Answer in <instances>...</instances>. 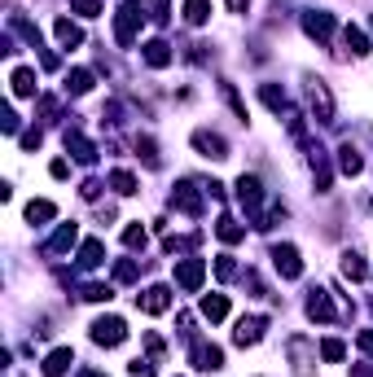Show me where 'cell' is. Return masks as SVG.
I'll return each instance as SVG.
<instances>
[{
  "label": "cell",
  "instance_id": "cell-1",
  "mask_svg": "<svg viewBox=\"0 0 373 377\" xmlns=\"http://www.w3.org/2000/svg\"><path fill=\"white\" fill-rule=\"evenodd\" d=\"M141 22H145L141 0H123V5L114 9V44H119V48H132V40H136V31H141Z\"/></svg>",
  "mask_w": 373,
  "mask_h": 377
},
{
  "label": "cell",
  "instance_id": "cell-2",
  "mask_svg": "<svg viewBox=\"0 0 373 377\" xmlns=\"http://www.w3.org/2000/svg\"><path fill=\"white\" fill-rule=\"evenodd\" d=\"M308 106L316 114V123H334V97L325 80H308Z\"/></svg>",
  "mask_w": 373,
  "mask_h": 377
},
{
  "label": "cell",
  "instance_id": "cell-3",
  "mask_svg": "<svg viewBox=\"0 0 373 377\" xmlns=\"http://www.w3.org/2000/svg\"><path fill=\"white\" fill-rule=\"evenodd\" d=\"M123 338H128V324H123L119 316H102V320H92V342H97V346H119Z\"/></svg>",
  "mask_w": 373,
  "mask_h": 377
},
{
  "label": "cell",
  "instance_id": "cell-4",
  "mask_svg": "<svg viewBox=\"0 0 373 377\" xmlns=\"http://www.w3.org/2000/svg\"><path fill=\"white\" fill-rule=\"evenodd\" d=\"M171 207L185 211V215H202V193H198L193 180H180L176 189H171Z\"/></svg>",
  "mask_w": 373,
  "mask_h": 377
},
{
  "label": "cell",
  "instance_id": "cell-5",
  "mask_svg": "<svg viewBox=\"0 0 373 377\" xmlns=\"http://www.w3.org/2000/svg\"><path fill=\"white\" fill-rule=\"evenodd\" d=\"M272 268H277L286 281L303 276V259H298V250H294V246H272Z\"/></svg>",
  "mask_w": 373,
  "mask_h": 377
},
{
  "label": "cell",
  "instance_id": "cell-6",
  "mask_svg": "<svg viewBox=\"0 0 373 377\" xmlns=\"http://www.w3.org/2000/svg\"><path fill=\"white\" fill-rule=\"evenodd\" d=\"M202 276H207V263H202V259H180V263H176V285L189 290V294L202 290Z\"/></svg>",
  "mask_w": 373,
  "mask_h": 377
},
{
  "label": "cell",
  "instance_id": "cell-7",
  "mask_svg": "<svg viewBox=\"0 0 373 377\" xmlns=\"http://www.w3.org/2000/svg\"><path fill=\"white\" fill-rule=\"evenodd\" d=\"M237 202L246 207V215H259V207H264V185L255 180V175H242V180H237Z\"/></svg>",
  "mask_w": 373,
  "mask_h": 377
},
{
  "label": "cell",
  "instance_id": "cell-8",
  "mask_svg": "<svg viewBox=\"0 0 373 377\" xmlns=\"http://www.w3.org/2000/svg\"><path fill=\"white\" fill-rule=\"evenodd\" d=\"M136 307L149 312V316H163V312L171 307V290H167V285H149L145 294H136Z\"/></svg>",
  "mask_w": 373,
  "mask_h": 377
},
{
  "label": "cell",
  "instance_id": "cell-9",
  "mask_svg": "<svg viewBox=\"0 0 373 377\" xmlns=\"http://www.w3.org/2000/svg\"><path fill=\"white\" fill-rule=\"evenodd\" d=\"M264 329H268L264 316H242L237 329H233V342H237V346H255V342L264 338Z\"/></svg>",
  "mask_w": 373,
  "mask_h": 377
},
{
  "label": "cell",
  "instance_id": "cell-10",
  "mask_svg": "<svg viewBox=\"0 0 373 377\" xmlns=\"http://www.w3.org/2000/svg\"><path fill=\"white\" fill-rule=\"evenodd\" d=\"M193 368H198V373H215V368H224V351H220L215 342H198V346H193Z\"/></svg>",
  "mask_w": 373,
  "mask_h": 377
},
{
  "label": "cell",
  "instance_id": "cell-11",
  "mask_svg": "<svg viewBox=\"0 0 373 377\" xmlns=\"http://www.w3.org/2000/svg\"><path fill=\"white\" fill-rule=\"evenodd\" d=\"M193 149L202 158H229V145H224V136H215V132H193Z\"/></svg>",
  "mask_w": 373,
  "mask_h": 377
},
{
  "label": "cell",
  "instance_id": "cell-12",
  "mask_svg": "<svg viewBox=\"0 0 373 377\" xmlns=\"http://www.w3.org/2000/svg\"><path fill=\"white\" fill-rule=\"evenodd\" d=\"M303 31H308L312 40H330V35H334V13H320V9L303 13Z\"/></svg>",
  "mask_w": 373,
  "mask_h": 377
},
{
  "label": "cell",
  "instance_id": "cell-13",
  "mask_svg": "<svg viewBox=\"0 0 373 377\" xmlns=\"http://www.w3.org/2000/svg\"><path fill=\"white\" fill-rule=\"evenodd\" d=\"M308 316L320 320V324L338 320V312H334V303H330V290H312V298H308Z\"/></svg>",
  "mask_w": 373,
  "mask_h": 377
},
{
  "label": "cell",
  "instance_id": "cell-14",
  "mask_svg": "<svg viewBox=\"0 0 373 377\" xmlns=\"http://www.w3.org/2000/svg\"><path fill=\"white\" fill-rule=\"evenodd\" d=\"M70 364H75V351L70 346H58V351H48V356H44L40 368H44V377H62Z\"/></svg>",
  "mask_w": 373,
  "mask_h": 377
},
{
  "label": "cell",
  "instance_id": "cell-15",
  "mask_svg": "<svg viewBox=\"0 0 373 377\" xmlns=\"http://www.w3.org/2000/svg\"><path fill=\"white\" fill-rule=\"evenodd\" d=\"M66 149L80 163H97V149H92V141L84 136V132H75V128H66Z\"/></svg>",
  "mask_w": 373,
  "mask_h": 377
},
{
  "label": "cell",
  "instance_id": "cell-16",
  "mask_svg": "<svg viewBox=\"0 0 373 377\" xmlns=\"http://www.w3.org/2000/svg\"><path fill=\"white\" fill-rule=\"evenodd\" d=\"M338 171H342V175H360V171H364V158H360V149H356L352 141L338 149Z\"/></svg>",
  "mask_w": 373,
  "mask_h": 377
},
{
  "label": "cell",
  "instance_id": "cell-17",
  "mask_svg": "<svg viewBox=\"0 0 373 377\" xmlns=\"http://www.w3.org/2000/svg\"><path fill=\"white\" fill-rule=\"evenodd\" d=\"M53 35H58V44H62V48H75V44H84V31L75 27L70 18H58V22H53Z\"/></svg>",
  "mask_w": 373,
  "mask_h": 377
},
{
  "label": "cell",
  "instance_id": "cell-18",
  "mask_svg": "<svg viewBox=\"0 0 373 377\" xmlns=\"http://www.w3.org/2000/svg\"><path fill=\"white\" fill-rule=\"evenodd\" d=\"M215 237H220L224 246H237V241L246 237V229H242V224H237L233 215H220V224H215Z\"/></svg>",
  "mask_w": 373,
  "mask_h": 377
},
{
  "label": "cell",
  "instance_id": "cell-19",
  "mask_svg": "<svg viewBox=\"0 0 373 377\" xmlns=\"http://www.w3.org/2000/svg\"><path fill=\"white\" fill-rule=\"evenodd\" d=\"M145 62L154 66V70L171 66V44H167V40H149V44H145Z\"/></svg>",
  "mask_w": 373,
  "mask_h": 377
},
{
  "label": "cell",
  "instance_id": "cell-20",
  "mask_svg": "<svg viewBox=\"0 0 373 377\" xmlns=\"http://www.w3.org/2000/svg\"><path fill=\"white\" fill-rule=\"evenodd\" d=\"M75 237H80V229H75V224H62V229L53 233V241L44 246V255H62V250H70V246H75Z\"/></svg>",
  "mask_w": 373,
  "mask_h": 377
},
{
  "label": "cell",
  "instance_id": "cell-21",
  "mask_svg": "<svg viewBox=\"0 0 373 377\" xmlns=\"http://www.w3.org/2000/svg\"><path fill=\"white\" fill-rule=\"evenodd\" d=\"M102 255H106V246L97 241V237H88V241L80 246V268H88V272H92V268H102V263H106Z\"/></svg>",
  "mask_w": 373,
  "mask_h": 377
},
{
  "label": "cell",
  "instance_id": "cell-22",
  "mask_svg": "<svg viewBox=\"0 0 373 377\" xmlns=\"http://www.w3.org/2000/svg\"><path fill=\"white\" fill-rule=\"evenodd\" d=\"M312 175H316V193H330V180H334V171H330V163H325V154H312Z\"/></svg>",
  "mask_w": 373,
  "mask_h": 377
},
{
  "label": "cell",
  "instance_id": "cell-23",
  "mask_svg": "<svg viewBox=\"0 0 373 377\" xmlns=\"http://www.w3.org/2000/svg\"><path fill=\"white\" fill-rule=\"evenodd\" d=\"M9 84H13V92H18V97H36V70L18 66V70L9 75Z\"/></svg>",
  "mask_w": 373,
  "mask_h": 377
},
{
  "label": "cell",
  "instance_id": "cell-24",
  "mask_svg": "<svg viewBox=\"0 0 373 377\" xmlns=\"http://www.w3.org/2000/svg\"><path fill=\"white\" fill-rule=\"evenodd\" d=\"M202 316L207 320H224L229 316V298L224 294H202Z\"/></svg>",
  "mask_w": 373,
  "mask_h": 377
},
{
  "label": "cell",
  "instance_id": "cell-25",
  "mask_svg": "<svg viewBox=\"0 0 373 377\" xmlns=\"http://www.w3.org/2000/svg\"><path fill=\"white\" fill-rule=\"evenodd\" d=\"M211 18V0H185V22L189 27H202Z\"/></svg>",
  "mask_w": 373,
  "mask_h": 377
},
{
  "label": "cell",
  "instance_id": "cell-26",
  "mask_svg": "<svg viewBox=\"0 0 373 377\" xmlns=\"http://www.w3.org/2000/svg\"><path fill=\"white\" fill-rule=\"evenodd\" d=\"M66 92H75V97H84V92H92V70H70L66 75Z\"/></svg>",
  "mask_w": 373,
  "mask_h": 377
},
{
  "label": "cell",
  "instance_id": "cell-27",
  "mask_svg": "<svg viewBox=\"0 0 373 377\" xmlns=\"http://www.w3.org/2000/svg\"><path fill=\"white\" fill-rule=\"evenodd\" d=\"M259 97H264V106H268V110H277V114H286V110H290L286 92H281L277 84H264V88H259Z\"/></svg>",
  "mask_w": 373,
  "mask_h": 377
},
{
  "label": "cell",
  "instance_id": "cell-28",
  "mask_svg": "<svg viewBox=\"0 0 373 377\" xmlns=\"http://www.w3.org/2000/svg\"><path fill=\"white\" fill-rule=\"evenodd\" d=\"M58 215V207L48 202V197H36V202H27V219L31 224H44V219H53Z\"/></svg>",
  "mask_w": 373,
  "mask_h": 377
},
{
  "label": "cell",
  "instance_id": "cell-29",
  "mask_svg": "<svg viewBox=\"0 0 373 377\" xmlns=\"http://www.w3.org/2000/svg\"><path fill=\"white\" fill-rule=\"evenodd\" d=\"M110 189L123 193V197H132V193H136V175H132V171H123V167L110 171Z\"/></svg>",
  "mask_w": 373,
  "mask_h": 377
},
{
  "label": "cell",
  "instance_id": "cell-30",
  "mask_svg": "<svg viewBox=\"0 0 373 377\" xmlns=\"http://www.w3.org/2000/svg\"><path fill=\"white\" fill-rule=\"evenodd\" d=\"M342 276H347V281H364V276H369L364 259L360 255H342Z\"/></svg>",
  "mask_w": 373,
  "mask_h": 377
},
{
  "label": "cell",
  "instance_id": "cell-31",
  "mask_svg": "<svg viewBox=\"0 0 373 377\" xmlns=\"http://www.w3.org/2000/svg\"><path fill=\"white\" fill-rule=\"evenodd\" d=\"M342 44H347V48H352V53H356V58H360V53H369V35H364L360 27H347V31H342Z\"/></svg>",
  "mask_w": 373,
  "mask_h": 377
},
{
  "label": "cell",
  "instance_id": "cell-32",
  "mask_svg": "<svg viewBox=\"0 0 373 377\" xmlns=\"http://www.w3.org/2000/svg\"><path fill=\"white\" fill-rule=\"evenodd\" d=\"M145 241H149V233L141 229V224H128V229H123V246L128 250H145Z\"/></svg>",
  "mask_w": 373,
  "mask_h": 377
},
{
  "label": "cell",
  "instance_id": "cell-33",
  "mask_svg": "<svg viewBox=\"0 0 373 377\" xmlns=\"http://www.w3.org/2000/svg\"><path fill=\"white\" fill-rule=\"evenodd\" d=\"M347 356V346L338 342V338H325V342H320V360H330V364H338Z\"/></svg>",
  "mask_w": 373,
  "mask_h": 377
},
{
  "label": "cell",
  "instance_id": "cell-34",
  "mask_svg": "<svg viewBox=\"0 0 373 377\" xmlns=\"http://www.w3.org/2000/svg\"><path fill=\"white\" fill-rule=\"evenodd\" d=\"M215 276H220V281H233V276H237L233 255H220V259H215Z\"/></svg>",
  "mask_w": 373,
  "mask_h": 377
},
{
  "label": "cell",
  "instance_id": "cell-35",
  "mask_svg": "<svg viewBox=\"0 0 373 377\" xmlns=\"http://www.w3.org/2000/svg\"><path fill=\"white\" fill-rule=\"evenodd\" d=\"M84 298H88V303H110L114 290L110 285H84Z\"/></svg>",
  "mask_w": 373,
  "mask_h": 377
},
{
  "label": "cell",
  "instance_id": "cell-36",
  "mask_svg": "<svg viewBox=\"0 0 373 377\" xmlns=\"http://www.w3.org/2000/svg\"><path fill=\"white\" fill-rule=\"evenodd\" d=\"M70 9L84 13V18H97V13H102V0H70Z\"/></svg>",
  "mask_w": 373,
  "mask_h": 377
},
{
  "label": "cell",
  "instance_id": "cell-37",
  "mask_svg": "<svg viewBox=\"0 0 373 377\" xmlns=\"http://www.w3.org/2000/svg\"><path fill=\"white\" fill-rule=\"evenodd\" d=\"M224 102H229V106H233V114H237V119L246 123V106H242V97L233 92V84H224Z\"/></svg>",
  "mask_w": 373,
  "mask_h": 377
},
{
  "label": "cell",
  "instance_id": "cell-38",
  "mask_svg": "<svg viewBox=\"0 0 373 377\" xmlns=\"http://www.w3.org/2000/svg\"><path fill=\"white\" fill-rule=\"evenodd\" d=\"M114 281H136V263H132V259L114 263Z\"/></svg>",
  "mask_w": 373,
  "mask_h": 377
},
{
  "label": "cell",
  "instance_id": "cell-39",
  "mask_svg": "<svg viewBox=\"0 0 373 377\" xmlns=\"http://www.w3.org/2000/svg\"><path fill=\"white\" fill-rule=\"evenodd\" d=\"M136 149H141V158H145L149 167H158V154H154V141H149V136H145V141H136Z\"/></svg>",
  "mask_w": 373,
  "mask_h": 377
},
{
  "label": "cell",
  "instance_id": "cell-40",
  "mask_svg": "<svg viewBox=\"0 0 373 377\" xmlns=\"http://www.w3.org/2000/svg\"><path fill=\"white\" fill-rule=\"evenodd\" d=\"M154 360H132V377H154Z\"/></svg>",
  "mask_w": 373,
  "mask_h": 377
},
{
  "label": "cell",
  "instance_id": "cell-41",
  "mask_svg": "<svg viewBox=\"0 0 373 377\" xmlns=\"http://www.w3.org/2000/svg\"><path fill=\"white\" fill-rule=\"evenodd\" d=\"M0 128L13 136V132H18V114H13V110H5V114H0Z\"/></svg>",
  "mask_w": 373,
  "mask_h": 377
},
{
  "label": "cell",
  "instance_id": "cell-42",
  "mask_svg": "<svg viewBox=\"0 0 373 377\" xmlns=\"http://www.w3.org/2000/svg\"><path fill=\"white\" fill-rule=\"evenodd\" d=\"M356 346H360V351H364V356H373V329H364V334H360V338H356Z\"/></svg>",
  "mask_w": 373,
  "mask_h": 377
},
{
  "label": "cell",
  "instance_id": "cell-43",
  "mask_svg": "<svg viewBox=\"0 0 373 377\" xmlns=\"http://www.w3.org/2000/svg\"><path fill=\"white\" fill-rule=\"evenodd\" d=\"M22 149H40V128L36 132H22Z\"/></svg>",
  "mask_w": 373,
  "mask_h": 377
},
{
  "label": "cell",
  "instance_id": "cell-44",
  "mask_svg": "<svg viewBox=\"0 0 373 377\" xmlns=\"http://www.w3.org/2000/svg\"><path fill=\"white\" fill-rule=\"evenodd\" d=\"M80 193H84V197H88V202H92V197H97V193H102V185H97V180H84V189H80Z\"/></svg>",
  "mask_w": 373,
  "mask_h": 377
},
{
  "label": "cell",
  "instance_id": "cell-45",
  "mask_svg": "<svg viewBox=\"0 0 373 377\" xmlns=\"http://www.w3.org/2000/svg\"><path fill=\"white\" fill-rule=\"evenodd\" d=\"M246 5H251V0H229V9H233V13H246Z\"/></svg>",
  "mask_w": 373,
  "mask_h": 377
},
{
  "label": "cell",
  "instance_id": "cell-46",
  "mask_svg": "<svg viewBox=\"0 0 373 377\" xmlns=\"http://www.w3.org/2000/svg\"><path fill=\"white\" fill-rule=\"evenodd\" d=\"M352 377H373V368H369V364H356V368H352Z\"/></svg>",
  "mask_w": 373,
  "mask_h": 377
},
{
  "label": "cell",
  "instance_id": "cell-47",
  "mask_svg": "<svg viewBox=\"0 0 373 377\" xmlns=\"http://www.w3.org/2000/svg\"><path fill=\"white\" fill-rule=\"evenodd\" d=\"M80 377H102V373H88V368H84V373H80Z\"/></svg>",
  "mask_w": 373,
  "mask_h": 377
}]
</instances>
